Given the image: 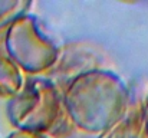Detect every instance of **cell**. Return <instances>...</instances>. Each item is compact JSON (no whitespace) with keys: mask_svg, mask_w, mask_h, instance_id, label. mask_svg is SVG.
<instances>
[{"mask_svg":"<svg viewBox=\"0 0 148 138\" xmlns=\"http://www.w3.org/2000/svg\"><path fill=\"white\" fill-rule=\"evenodd\" d=\"M65 114L62 92L49 79L30 78L7 101L6 115L17 131L48 134Z\"/></svg>","mask_w":148,"mask_h":138,"instance_id":"cell-2","label":"cell"},{"mask_svg":"<svg viewBox=\"0 0 148 138\" xmlns=\"http://www.w3.org/2000/svg\"><path fill=\"white\" fill-rule=\"evenodd\" d=\"M69 121L82 133L103 135L128 115L130 91L112 71L94 68L75 75L62 92Z\"/></svg>","mask_w":148,"mask_h":138,"instance_id":"cell-1","label":"cell"},{"mask_svg":"<svg viewBox=\"0 0 148 138\" xmlns=\"http://www.w3.org/2000/svg\"><path fill=\"white\" fill-rule=\"evenodd\" d=\"M6 56L22 72L40 75L53 69L60 59V49L46 36L38 19L27 13L16 19L4 32Z\"/></svg>","mask_w":148,"mask_h":138,"instance_id":"cell-3","label":"cell"},{"mask_svg":"<svg viewBox=\"0 0 148 138\" xmlns=\"http://www.w3.org/2000/svg\"><path fill=\"white\" fill-rule=\"evenodd\" d=\"M23 72L6 55H0V99H12L25 85Z\"/></svg>","mask_w":148,"mask_h":138,"instance_id":"cell-4","label":"cell"},{"mask_svg":"<svg viewBox=\"0 0 148 138\" xmlns=\"http://www.w3.org/2000/svg\"><path fill=\"white\" fill-rule=\"evenodd\" d=\"M7 138H50L48 134H38V133H27V131H13Z\"/></svg>","mask_w":148,"mask_h":138,"instance_id":"cell-6","label":"cell"},{"mask_svg":"<svg viewBox=\"0 0 148 138\" xmlns=\"http://www.w3.org/2000/svg\"><path fill=\"white\" fill-rule=\"evenodd\" d=\"M141 119H143V127H144V131L148 135V99L143 108V114H141Z\"/></svg>","mask_w":148,"mask_h":138,"instance_id":"cell-7","label":"cell"},{"mask_svg":"<svg viewBox=\"0 0 148 138\" xmlns=\"http://www.w3.org/2000/svg\"><path fill=\"white\" fill-rule=\"evenodd\" d=\"M32 6L33 3L26 0H0V32L7 30L16 19L27 14Z\"/></svg>","mask_w":148,"mask_h":138,"instance_id":"cell-5","label":"cell"}]
</instances>
